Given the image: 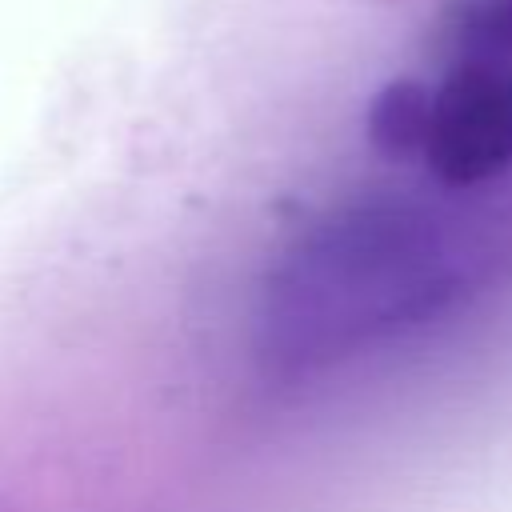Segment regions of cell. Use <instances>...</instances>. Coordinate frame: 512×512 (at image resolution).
I'll return each mask as SVG.
<instances>
[{"instance_id": "obj_1", "label": "cell", "mask_w": 512, "mask_h": 512, "mask_svg": "<svg viewBox=\"0 0 512 512\" xmlns=\"http://www.w3.org/2000/svg\"><path fill=\"white\" fill-rule=\"evenodd\" d=\"M484 264L444 212L400 200H356L300 236L260 312L256 360L272 388L308 380L360 348L444 312Z\"/></svg>"}, {"instance_id": "obj_2", "label": "cell", "mask_w": 512, "mask_h": 512, "mask_svg": "<svg viewBox=\"0 0 512 512\" xmlns=\"http://www.w3.org/2000/svg\"><path fill=\"white\" fill-rule=\"evenodd\" d=\"M416 156L448 188H472L512 168V72L488 60L452 68L428 92Z\"/></svg>"}]
</instances>
